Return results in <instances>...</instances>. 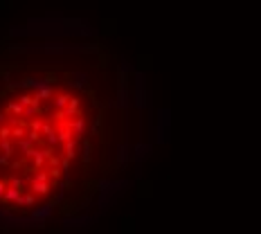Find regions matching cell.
<instances>
[{"label":"cell","instance_id":"obj_1","mask_svg":"<svg viewBox=\"0 0 261 234\" xmlns=\"http://www.w3.org/2000/svg\"><path fill=\"white\" fill-rule=\"evenodd\" d=\"M70 128H72V133H74V138H84V133H86V119L84 117H77L72 124H70Z\"/></svg>","mask_w":261,"mask_h":234},{"label":"cell","instance_id":"obj_9","mask_svg":"<svg viewBox=\"0 0 261 234\" xmlns=\"http://www.w3.org/2000/svg\"><path fill=\"white\" fill-rule=\"evenodd\" d=\"M9 135H12V126H0V138L9 140Z\"/></svg>","mask_w":261,"mask_h":234},{"label":"cell","instance_id":"obj_10","mask_svg":"<svg viewBox=\"0 0 261 234\" xmlns=\"http://www.w3.org/2000/svg\"><path fill=\"white\" fill-rule=\"evenodd\" d=\"M5 189H7V185L0 180V200H3V196H5Z\"/></svg>","mask_w":261,"mask_h":234},{"label":"cell","instance_id":"obj_11","mask_svg":"<svg viewBox=\"0 0 261 234\" xmlns=\"http://www.w3.org/2000/svg\"><path fill=\"white\" fill-rule=\"evenodd\" d=\"M5 124V113H0V126Z\"/></svg>","mask_w":261,"mask_h":234},{"label":"cell","instance_id":"obj_6","mask_svg":"<svg viewBox=\"0 0 261 234\" xmlns=\"http://www.w3.org/2000/svg\"><path fill=\"white\" fill-rule=\"evenodd\" d=\"M70 99H72L70 95H59V97H57V101H54V108H63V106H68V104H70Z\"/></svg>","mask_w":261,"mask_h":234},{"label":"cell","instance_id":"obj_2","mask_svg":"<svg viewBox=\"0 0 261 234\" xmlns=\"http://www.w3.org/2000/svg\"><path fill=\"white\" fill-rule=\"evenodd\" d=\"M32 192L39 196H45L50 192V185H47V180H32Z\"/></svg>","mask_w":261,"mask_h":234},{"label":"cell","instance_id":"obj_4","mask_svg":"<svg viewBox=\"0 0 261 234\" xmlns=\"http://www.w3.org/2000/svg\"><path fill=\"white\" fill-rule=\"evenodd\" d=\"M63 151H65L63 155H68V158H74V155H77V138H72V140H68V142H63Z\"/></svg>","mask_w":261,"mask_h":234},{"label":"cell","instance_id":"obj_7","mask_svg":"<svg viewBox=\"0 0 261 234\" xmlns=\"http://www.w3.org/2000/svg\"><path fill=\"white\" fill-rule=\"evenodd\" d=\"M92 158V146H90V142H84V162H88Z\"/></svg>","mask_w":261,"mask_h":234},{"label":"cell","instance_id":"obj_8","mask_svg":"<svg viewBox=\"0 0 261 234\" xmlns=\"http://www.w3.org/2000/svg\"><path fill=\"white\" fill-rule=\"evenodd\" d=\"M32 205H34V192L23 196V207H32Z\"/></svg>","mask_w":261,"mask_h":234},{"label":"cell","instance_id":"obj_12","mask_svg":"<svg viewBox=\"0 0 261 234\" xmlns=\"http://www.w3.org/2000/svg\"><path fill=\"white\" fill-rule=\"evenodd\" d=\"M0 140H3V138H0Z\"/></svg>","mask_w":261,"mask_h":234},{"label":"cell","instance_id":"obj_3","mask_svg":"<svg viewBox=\"0 0 261 234\" xmlns=\"http://www.w3.org/2000/svg\"><path fill=\"white\" fill-rule=\"evenodd\" d=\"M23 111H25V106L20 101H9L7 104V113L12 117H23Z\"/></svg>","mask_w":261,"mask_h":234},{"label":"cell","instance_id":"obj_5","mask_svg":"<svg viewBox=\"0 0 261 234\" xmlns=\"http://www.w3.org/2000/svg\"><path fill=\"white\" fill-rule=\"evenodd\" d=\"M0 151H3L5 155H14V144L9 142V140H0Z\"/></svg>","mask_w":261,"mask_h":234}]
</instances>
